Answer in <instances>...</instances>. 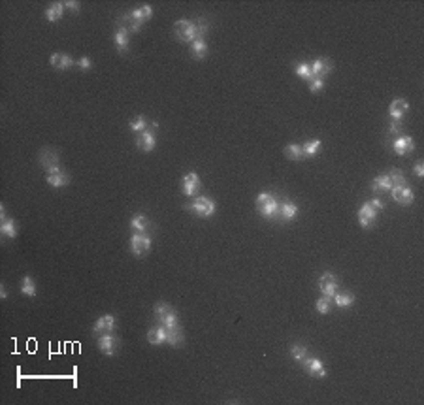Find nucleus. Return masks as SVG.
Returning a JSON list of instances; mask_svg holds the SVG:
<instances>
[{"label":"nucleus","mask_w":424,"mask_h":405,"mask_svg":"<svg viewBox=\"0 0 424 405\" xmlns=\"http://www.w3.org/2000/svg\"><path fill=\"white\" fill-rule=\"evenodd\" d=\"M279 198L271 193H260L256 196V209H258V215H262L264 219L273 220L277 219L279 215Z\"/></svg>","instance_id":"1"},{"label":"nucleus","mask_w":424,"mask_h":405,"mask_svg":"<svg viewBox=\"0 0 424 405\" xmlns=\"http://www.w3.org/2000/svg\"><path fill=\"white\" fill-rule=\"evenodd\" d=\"M185 209L191 211V213H195V215H198V217L208 219V217H213V215H215L217 203L213 202L212 198H208V196H196L193 202L187 203Z\"/></svg>","instance_id":"2"},{"label":"nucleus","mask_w":424,"mask_h":405,"mask_svg":"<svg viewBox=\"0 0 424 405\" xmlns=\"http://www.w3.org/2000/svg\"><path fill=\"white\" fill-rule=\"evenodd\" d=\"M174 34L179 42L183 43H193L196 40H200L198 36V30H196V23L195 21H189V19H179L174 23Z\"/></svg>","instance_id":"3"},{"label":"nucleus","mask_w":424,"mask_h":405,"mask_svg":"<svg viewBox=\"0 0 424 405\" xmlns=\"http://www.w3.org/2000/svg\"><path fill=\"white\" fill-rule=\"evenodd\" d=\"M96 345H98V349H100L106 356H115V353H117V349H119V338L113 334V332H106V334H100V336H98Z\"/></svg>","instance_id":"4"},{"label":"nucleus","mask_w":424,"mask_h":405,"mask_svg":"<svg viewBox=\"0 0 424 405\" xmlns=\"http://www.w3.org/2000/svg\"><path fill=\"white\" fill-rule=\"evenodd\" d=\"M151 249V237L147 234H132L130 237V253L134 256H144Z\"/></svg>","instance_id":"5"},{"label":"nucleus","mask_w":424,"mask_h":405,"mask_svg":"<svg viewBox=\"0 0 424 405\" xmlns=\"http://www.w3.org/2000/svg\"><path fill=\"white\" fill-rule=\"evenodd\" d=\"M319 290H321L322 296H328V298H334L336 292L339 290V283H338V277L334 275V273H322L321 277H319Z\"/></svg>","instance_id":"6"},{"label":"nucleus","mask_w":424,"mask_h":405,"mask_svg":"<svg viewBox=\"0 0 424 405\" xmlns=\"http://www.w3.org/2000/svg\"><path fill=\"white\" fill-rule=\"evenodd\" d=\"M155 128H157V125L151 127V128H147V130H144V132H140V134L136 136L134 144L140 151L149 153V151L155 149V145H157V140H155Z\"/></svg>","instance_id":"7"},{"label":"nucleus","mask_w":424,"mask_h":405,"mask_svg":"<svg viewBox=\"0 0 424 405\" xmlns=\"http://www.w3.org/2000/svg\"><path fill=\"white\" fill-rule=\"evenodd\" d=\"M45 181L51 187H66L70 183V174L60 166H57V168H51L45 172Z\"/></svg>","instance_id":"8"},{"label":"nucleus","mask_w":424,"mask_h":405,"mask_svg":"<svg viewBox=\"0 0 424 405\" xmlns=\"http://www.w3.org/2000/svg\"><path fill=\"white\" fill-rule=\"evenodd\" d=\"M181 191L185 196H196L200 191V178L196 172H187L181 179Z\"/></svg>","instance_id":"9"},{"label":"nucleus","mask_w":424,"mask_h":405,"mask_svg":"<svg viewBox=\"0 0 424 405\" xmlns=\"http://www.w3.org/2000/svg\"><path fill=\"white\" fill-rule=\"evenodd\" d=\"M392 149H394V153L400 155V157H406V155L415 151V140H413L411 136H398V138H394V142H392Z\"/></svg>","instance_id":"10"},{"label":"nucleus","mask_w":424,"mask_h":405,"mask_svg":"<svg viewBox=\"0 0 424 405\" xmlns=\"http://www.w3.org/2000/svg\"><path fill=\"white\" fill-rule=\"evenodd\" d=\"M302 366H304V370L309 373L311 377H317V379L326 377V368H324V364H322V360L315 358V356H307L304 362H302Z\"/></svg>","instance_id":"11"},{"label":"nucleus","mask_w":424,"mask_h":405,"mask_svg":"<svg viewBox=\"0 0 424 405\" xmlns=\"http://www.w3.org/2000/svg\"><path fill=\"white\" fill-rule=\"evenodd\" d=\"M392 191V198L400 203V205H411L413 200H415V193L409 185H402V187H394L390 189Z\"/></svg>","instance_id":"12"},{"label":"nucleus","mask_w":424,"mask_h":405,"mask_svg":"<svg viewBox=\"0 0 424 405\" xmlns=\"http://www.w3.org/2000/svg\"><path fill=\"white\" fill-rule=\"evenodd\" d=\"M115 326H117V319L113 315H102L98 321H94L93 334L100 336V334H106V332H113Z\"/></svg>","instance_id":"13"},{"label":"nucleus","mask_w":424,"mask_h":405,"mask_svg":"<svg viewBox=\"0 0 424 405\" xmlns=\"http://www.w3.org/2000/svg\"><path fill=\"white\" fill-rule=\"evenodd\" d=\"M377 213H379V211L373 209L368 202L362 203V205H360V209H358V222H360V226L362 228L373 226V222H375V219H377Z\"/></svg>","instance_id":"14"},{"label":"nucleus","mask_w":424,"mask_h":405,"mask_svg":"<svg viewBox=\"0 0 424 405\" xmlns=\"http://www.w3.org/2000/svg\"><path fill=\"white\" fill-rule=\"evenodd\" d=\"M38 161H40V164H42L43 168H45V172H47V170L57 168V166H59L60 157H59V153L55 151V149H49V147H45V149H42V151H40V157H38Z\"/></svg>","instance_id":"15"},{"label":"nucleus","mask_w":424,"mask_h":405,"mask_svg":"<svg viewBox=\"0 0 424 405\" xmlns=\"http://www.w3.org/2000/svg\"><path fill=\"white\" fill-rule=\"evenodd\" d=\"M298 215V205L292 200H281L279 202V215H277V219L281 222H288V220H292L294 217Z\"/></svg>","instance_id":"16"},{"label":"nucleus","mask_w":424,"mask_h":405,"mask_svg":"<svg viewBox=\"0 0 424 405\" xmlns=\"http://www.w3.org/2000/svg\"><path fill=\"white\" fill-rule=\"evenodd\" d=\"M51 66L55 68V70H70L72 66H76L77 62L68 53H53L51 55Z\"/></svg>","instance_id":"17"},{"label":"nucleus","mask_w":424,"mask_h":405,"mask_svg":"<svg viewBox=\"0 0 424 405\" xmlns=\"http://www.w3.org/2000/svg\"><path fill=\"white\" fill-rule=\"evenodd\" d=\"M113 42H115V47L121 55H125L128 51V45H130V32H128L125 26L117 25V30H115V36H113Z\"/></svg>","instance_id":"18"},{"label":"nucleus","mask_w":424,"mask_h":405,"mask_svg":"<svg viewBox=\"0 0 424 405\" xmlns=\"http://www.w3.org/2000/svg\"><path fill=\"white\" fill-rule=\"evenodd\" d=\"M130 230L136 232V234H147V232H151L153 230V224L149 222V219L142 215V213H138L134 215L132 219H130Z\"/></svg>","instance_id":"19"},{"label":"nucleus","mask_w":424,"mask_h":405,"mask_svg":"<svg viewBox=\"0 0 424 405\" xmlns=\"http://www.w3.org/2000/svg\"><path fill=\"white\" fill-rule=\"evenodd\" d=\"M166 339H168V330L164 328L162 324H157V326H153V328L147 332V341H149L151 345H164Z\"/></svg>","instance_id":"20"},{"label":"nucleus","mask_w":424,"mask_h":405,"mask_svg":"<svg viewBox=\"0 0 424 405\" xmlns=\"http://www.w3.org/2000/svg\"><path fill=\"white\" fill-rule=\"evenodd\" d=\"M332 68H334V64L328 59H315L311 62V72H313L315 77H322L324 79L332 72Z\"/></svg>","instance_id":"21"},{"label":"nucleus","mask_w":424,"mask_h":405,"mask_svg":"<svg viewBox=\"0 0 424 405\" xmlns=\"http://www.w3.org/2000/svg\"><path fill=\"white\" fill-rule=\"evenodd\" d=\"M407 110H409V104H407L404 98H394L392 104L389 106V115H390V119H398V121H402V117L406 115Z\"/></svg>","instance_id":"22"},{"label":"nucleus","mask_w":424,"mask_h":405,"mask_svg":"<svg viewBox=\"0 0 424 405\" xmlns=\"http://www.w3.org/2000/svg\"><path fill=\"white\" fill-rule=\"evenodd\" d=\"M390 189H392V183H390V178L389 174H381V176H377V178L372 181V191L373 193H389Z\"/></svg>","instance_id":"23"},{"label":"nucleus","mask_w":424,"mask_h":405,"mask_svg":"<svg viewBox=\"0 0 424 405\" xmlns=\"http://www.w3.org/2000/svg\"><path fill=\"white\" fill-rule=\"evenodd\" d=\"M332 300H334V304L338 305L339 309H347V307H351V305L355 304V294L349 292V290H343V292H339L338 290Z\"/></svg>","instance_id":"24"},{"label":"nucleus","mask_w":424,"mask_h":405,"mask_svg":"<svg viewBox=\"0 0 424 405\" xmlns=\"http://www.w3.org/2000/svg\"><path fill=\"white\" fill-rule=\"evenodd\" d=\"M130 15H132V19L138 21L140 25H144L145 21H149V19H151L153 8L149 6V4H144V6H140V8L132 9V11H130Z\"/></svg>","instance_id":"25"},{"label":"nucleus","mask_w":424,"mask_h":405,"mask_svg":"<svg viewBox=\"0 0 424 405\" xmlns=\"http://www.w3.org/2000/svg\"><path fill=\"white\" fill-rule=\"evenodd\" d=\"M117 25L125 26V28H127V30H128L130 34H136V32H140V30H142V25H140L138 21H134V19H132L130 11H125L123 15L119 17V23H117Z\"/></svg>","instance_id":"26"},{"label":"nucleus","mask_w":424,"mask_h":405,"mask_svg":"<svg viewBox=\"0 0 424 405\" xmlns=\"http://www.w3.org/2000/svg\"><path fill=\"white\" fill-rule=\"evenodd\" d=\"M64 11H66L64 2H55V4H51L49 8L45 9V19L51 21V23H55V21H59L60 17L64 15Z\"/></svg>","instance_id":"27"},{"label":"nucleus","mask_w":424,"mask_h":405,"mask_svg":"<svg viewBox=\"0 0 424 405\" xmlns=\"http://www.w3.org/2000/svg\"><path fill=\"white\" fill-rule=\"evenodd\" d=\"M183 330H181V326H174V328H170L168 330V339H166V343L172 347H181L183 345Z\"/></svg>","instance_id":"28"},{"label":"nucleus","mask_w":424,"mask_h":405,"mask_svg":"<svg viewBox=\"0 0 424 405\" xmlns=\"http://www.w3.org/2000/svg\"><path fill=\"white\" fill-rule=\"evenodd\" d=\"M155 125H157V123H149V121H147L144 115H138L136 119H132V121H130V130H132V132H136V134H140V132H144V130L155 127Z\"/></svg>","instance_id":"29"},{"label":"nucleus","mask_w":424,"mask_h":405,"mask_svg":"<svg viewBox=\"0 0 424 405\" xmlns=\"http://www.w3.org/2000/svg\"><path fill=\"white\" fill-rule=\"evenodd\" d=\"M206 53H208V43L204 42V38L191 43V55L195 60H202L206 57Z\"/></svg>","instance_id":"30"},{"label":"nucleus","mask_w":424,"mask_h":405,"mask_svg":"<svg viewBox=\"0 0 424 405\" xmlns=\"http://www.w3.org/2000/svg\"><path fill=\"white\" fill-rule=\"evenodd\" d=\"M285 157L290 159V161H302L305 157L304 147L300 144H288L287 147H285Z\"/></svg>","instance_id":"31"},{"label":"nucleus","mask_w":424,"mask_h":405,"mask_svg":"<svg viewBox=\"0 0 424 405\" xmlns=\"http://www.w3.org/2000/svg\"><path fill=\"white\" fill-rule=\"evenodd\" d=\"M0 234H2L4 237H8V239H13V237H17L15 222H13L11 219L2 220V222H0Z\"/></svg>","instance_id":"32"},{"label":"nucleus","mask_w":424,"mask_h":405,"mask_svg":"<svg viewBox=\"0 0 424 405\" xmlns=\"http://www.w3.org/2000/svg\"><path fill=\"white\" fill-rule=\"evenodd\" d=\"M294 72H296L298 77H302L304 81H311L313 79V72H311V64L307 62H296L294 64Z\"/></svg>","instance_id":"33"},{"label":"nucleus","mask_w":424,"mask_h":405,"mask_svg":"<svg viewBox=\"0 0 424 405\" xmlns=\"http://www.w3.org/2000/svg\"><path fill=\"white\" fill-rule=\"evenodd\" d=\"M307 355H309V351H307V347L302 345V343H294V345L290 347V356L296 360V362H304L305 358H307Z\"/></svg>","instance_id":"34"},{"label":"nucleus","mask_w":424,"mask_h":405,"mask_svg":"<svg viewBox=\"0 0 424 405\" xmlns=\"http://www.w3.org/2000/svg\"><path fill=\"white\" fill-rule=\"evenodd\" d=\"M21 292L28 298H34L36 296V283H34V279L30 275H25L23 281H21Z\"/></svg>","instance_id":"35"},{"label":"nucleus","mask_w":424,"mask_h":405,"mask_svg":"<svg viewBox=\"0 0 424 405\" xmlns=\"http://www.w3.org/2000/svg\"><path fill=\"white\" fill-rule=\"evenodd\" d=\"M315 307H317V311L321 313V315H328V313L332 311V298L321 296V298L315 302Z\"/></svg>","instance_id":"36"},{"label":"nucleus","mask_w":424,"mask_h":405,"mask_svg":"<svg viewBox=\"0 0 424 405\" xmlns=\"http://www.w3.org/2000/svg\"><path fill=\"white\" fill-rule=\"evenodd\" d=\"M302 147H304L305 157H313V155H317V153L321 151L322 142H321V140H309V142H305Z\"/></svg>","instance_id":"37"},{"label":"nucleus","mask_w":424,"mask_h":405,"mask_svg":"<svg viewBox=\"0 0 424 405\" xmlns=\"http://www.w3.org/2000/svg\"><path fill=\"white\" fill-rule=\"evenodd\" d=\"M389 178H390V183H392V189L394 187H402V185H407L406 183V176H404V172L402 170H392L389 174Z\"/></svg>","instance_id":"38"},{"label":"nucleus","mask_w":424,"mask_h":405,"mask_svg":"<svg viewBox=\"0 0 424 405\" xmlns=\"http://www.w3.org/2000/svg\"><path fill=\"white\" fill-rule=\"evenodd\" d=\"M195 23H196L198 36H200V38H204V36L208 34V30H210V23H208V19H206V17H200V19H196Z\"/></svg>","instance_id":"39"},{"label":"nucleus","mask_w":424,"mask_h":405,"mask_svg":"<svg viewBox=\"0 0 424 405\" xmlns=\"http://www.w3.org/2000/svg\"><path fill=\"white\" fill-rule=\"evenodd\" d=\"M322 89H324V79H322V77H313V79L309 81V91H311V93H319Z\"/></svg>","instance_id":"40"},{"label":"nucleus","mask_w":424,"mask_h":405,"mask_svg":"<svg viewBox=\"0 0 424 405\" xmlns=\"http://www.w3.org/2000/svg\"><path fill=\"white\" fill-rule=\"evenodd\" d=\"M79 70H83V72H87V70H91L93 68V60L89 59V57H81V59L77 60V64H76Z\"/></svg>","instance_id":"41"},{"label":"nucleus","mask_w":424,"mask_h":405,"mask_svg":"<svg viewBox=\"0 0 424 405\" xmlns=\"http://www.w3.org/2000/svg\"><path fill=\"white\" fill-rule=\"evenodd\" d=\"M389 132L390 134H400V132H402V121H398V119H390Z\"/></svg>","instance_id":"42"},{"label":"nucleus","mask_w":424,"mask_h":405,"mask_svg":"<svg viewBox=\"0 0 424 405\" xmlns=\"http://www.w3.org/2000/svg\"><path fill=\"white\" fill-rule=\"evenodd\" d=\"M64 8L70 9L72 13H79V8H81V4H79V2H76V0H66V2H64Z\"/></svg>","instance_id":"43"},{"label":"nucleus","mask_w":424,"mask_h":405,"mask_svg":"<svg viewBox=\"0 0 424 405\" xmlns=\"http://www.w3.org/2000/svg\"><path fill=\"white\" fill-rule=\"evenodd\" d=\"M368 203H370V205H372L375 211H383V209H385V202H383L381 198H372V200H370Z\"/></svg>","instance_id":"44"},{"label":"nucleus","mask_w":424,"mask_h":405,"mask_svg":"<svg viewBox=\"0 0 424 405\" xmlns=\"http://www.w3.org/2000/svg\"><path fill=\"white\" fill-rule=\"evenodd\" d=\"M413 174H415L417 178H423L424 176V164L423 162H417L415 168H413Z\"/></svg>","instance_id":"45"},{"label":"nucleus","mask_w":424,"mask_h":405,"mask_svg":"<svg viewBox=\"0 0 424 405\" xmlns=\"http://www.w3.org/2000/svg\"><path fill=\"white\" fill-rule=\"evenodd\" d=\"M0 298H2V300H4V298H8V290H6V287H4V285L0 287Z\"/></svg>","instance_id":"46"},{"label":"nucleus","mask_w":424,"mask_h":405,"mask_svg":"<svg viewBox=\"0 0 424 405\" xmlns=\"http://www.w3.org/2000/svg\"><path fill=\"white\" fill-rule=\"evenodd\" d=\"M0 219L2 220L8 219V217H6V207H4V205H0Z\"/></svg>","instance_id":"47"}]
</instances>
